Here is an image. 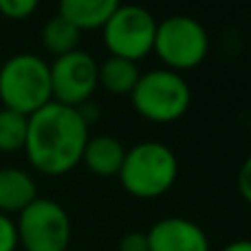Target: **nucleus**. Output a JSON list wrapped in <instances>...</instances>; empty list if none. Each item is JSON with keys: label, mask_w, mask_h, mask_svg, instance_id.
<instances>
[{"label": "nucleus", "mask_w": 251, "mask_h": 251, "mask_svg": "<svg viewBox=\"0 0 251 251\" xmlns=\"http://www.w3.org/2000/svg\"><path fill=\"white\" fill-rule=\"evenodd\" d=\"M156 25V18L141 4H119L101 26L104 47L113 57L139 62L152 53Z\"/></svg>", "instance_id": "7"}, {"label": "nucleus", "mask_w": 251, "mask_h": 251, "mask_svg": "<svg viewBox=\"0 0 251 251\" xmlns=\"http://www.w3.org/2000/svg\"><path fill=\"white\" fill-rule=\"evenodd\" d=\"M132 106L143 119L152 124H172L187 113L192 104L190 84L181 73L154 69L141 73L130 93Z\"/></svg>", "instance_id": "4"}, {"label": "nucleus", "mask_w": 251, "mask_h": 251, "mask_svg": "<svg viewBox=\"0 0 251 251\" xmlns=\"http://www.w3.org/2000/svg\"><path fill=\"white\" fill-rule=\"evenodd\" d=\"M124 156L126 148L122 146V141H117L110 134H97V137H88L86 146H84L82 163L95 176L110 178L119 174Z\"/></svg>", "instance_id": "11"}, {"label": "nucleus", "mask_w": 251, "mask_h": 251, "mask_svg": "<svg viewBox=\"0 0 251 251\" xmlns=\"http://www.w3.org/2000/svg\"><path fill=\"white\" fill-rule=\"evenodd\" d=\"M178 176V159L161 141H141L126 150L117 178L130 196L152 201L168 194Z\"/></svg>", "instance_id": "2"}, {"label": "nucleus", "mask_w": 251, "mask_h": 251, "mask_svg": "<svg viewBox=\"0 0 251 251\" xmlns=\"http://www.w3.org/2000/svg\"><path fill=\"white\" fill-rule=\"evenodd\" d=\"M148 251H212L207 234L194 221L183 216H168L156 221L146 231Z\"/></svg>", "instance_id": "9"}, {"label": "nucleus", "mask_w": 251, "mask_h": 251, "mask_svg": "<svg viewBox=\"0 0 251 251\" xmlns=\"http://www.w3.org/2000/svg\"><path fill=\"white\" fill-rule=\"evenodd\" d=\"M97 69L100 64L95 62V57L82 49H75L66 55L55 57L53 64H49L53 101L71 106V108L88 104L100 86Z\"/></svg>", "instance_id": "8"}, {"label": "nucleus", "mask_w": 251, "mask_h": 251, "mask_svg": "<svg viewBox=\"0 0 251 251\" xmlns=\"http://www.w3.org/2000/svg\"><path fill=\"white\" fill-rule=\"evenodd\" d=\"M88 137V124L77 108L51 101L29 115L26 159L44 176H64L82 163Z\"/></svg>", "instance_id": "1"}, {"label": "nucleus", "mask_w": 251, "mask_h": 251, "mask_svg": "<svg viewBox=\"0 0 251 251\" xmlns=\"http://www.w3.org/2000/svg\"><path fill=\"white\" fill-rule=\"evenodd\" d=\"M236 183H238V192H240V196H243V199L251 205V154L243 161V165H240V170H238V178H236Z\"/></svg>", "instance_id": "19"}, {"label": "nucleus", "mask_w": 251, "mask_h": 251, "mask_svg": "<svg viewBox=\"0 0 251 251\" xmlns=\"http://www.w3.org/2000/svg\"><path fill=\"white\" fill-rule=\"evenodd\" d=\"M26 128H29L26 115H20L9 108H0V152L11 154V152L25 150Z\"/></svg>", "instance_id": "15"}, {"label": "nucleus", "mask_w": 251, "mask_h": 251, "mask_svg": "<svg viewBox=\"0 0 251 251\" xmlns=\"http://www.w3.org/2000/svg\"><path fill=\"white\" fill-rule=\"evenodd\" d=\"M119 251H148L146 231H128L119 240Z\"/></svg>", "instance_id": "18"}, {"label": "nucleus", "mask_w": 251, "mask_h": 251, "mask_svg": "<svg viewBox=\"0 0 251 251\" xmlns=\"http://www.w3.org/2000/svg\"><path fill=\"white\" fill-rule=\"evenodd\" d=\"M139 77H141V73H139L137 62L124 60V57L110 55L97 69V82L110 95H130L132 88L137 86Z\"/></svg>", "instance_id": "13"}, {"label": "nucleus", "mask_w": 251, "mask_h": 251, "mask_svg": "<svg viewBox=\"0 0 251 251\" xmlns=\"http://www.w3.org/2000/svg\"><path fill=\"white\" fill-rule=\"evenodd\" d=\"M152 51L165 64V69L174 73L192 71L203 64L209 53L207 29L192 16H170L156 25Z\"/></svg>", "instance_id": "5"}, {"label": "nucleus", "mask_w": 251, "mask_h": 251, "mask_svg": "<svg viewBox=\"0 0 251 251\" xmlns=\"http://www.w3.org/2000/svg\"><path fill=\"white\" fill-rule=\"evenodd\" d=\"M18 247L25 251H66L71 245V218L53 199H35L18 214Z\"/></svg>", "instance_id": "6"}, {"label": "nucleus", "mask_w": 251, "mask_h": 251, "mask_svg": "<svg viewBox=\"0 0 251 251\" xmlns=\"http://www.w3.org/2000/svg\"><path fill=\"white\" fill-rule=\"evenodd\" d=\"M40 0H0V18L7 20H26L35 13Z\"/></svg>", "instance_id": "16"}, {"label": "nucleus", "mask_w": 251, "mask_h": 251, "mask_svg": "<svg viewBox=\"0 0 251 251\" xmlns=\"http://www.w3.org/2000/svg\"><path fill=\"white\" fill-rule=\"evenodd\" d=\"M122 0H57V16L66 18L79 31L101 29L119 9Z\"/></svg>", "instance_id": "12"}, {"label": "nucleus", "mask_w": 251, "mask_h": 251, "mask_svg": "<svg viewBox=\"0 0 251 251\" xmlns=\"http://www.w3.org/2000/svg\"><path fill=\"white\" fill-rule=\"evenodd\" d=\"M16 249H18L16 221L11 216L0 214V251H16Z\"/></svg>", "instance_id": "17"}, {"label": "nucleus", "mask_w": 251, "mask_h": 251, "mask_svg": "<svg viewBox=\"0 0 251 251\" xmlns=\"http://www.w3.org/2000/svg\"><path fill=\"white\" fill-rule=\"evenodd\" d=\"M221 251H251V240L243 238V240H234V243L225 245Z\"/></svg>", "instance_id": "20"}, {"label": "nucleus", "mask_w": 251, "mask_h": 251, "mask_svg": "<svg viewBox=\"0 0 251 251\" xmlns=\"http://www.w3.org/2000/svg\"><path fill=\"white\" fill-rule=\"evenodd\" d=\"M38 199V185L26 170L0 168V214H20Z\"/></svg>", "instance_id": "10"}, {"label": "nucleus", "mask_w": 251, "mask_h": 251, "mask_svg": "<svg viewBox=\"0 0 251 251\" xmlns=\"http://www.w3.org/2000/svg\"><path fill=\"white\" fill-rule=\"evenodd\" d=\"M0 101L2 108L33 115L53 101L51 71L35 53H18L0 66Z\"/></svg>", "instance_id": "3"}, {"label": "nucleus", "mask_w": 251, "mask_h": 251, "mask_svg": "<svg viewBox=\"0 0 251 251\" xmlns=\"http://www.w3.org/2000/svg\"><path fill=\"white\" fill-rule=\"evenodd\" d=\"M79 38H82V31L62 16H53L42 26V44L55 57L75 51L79 47Z\"/></svg>", "instance_id": "14"}]
</instances>
